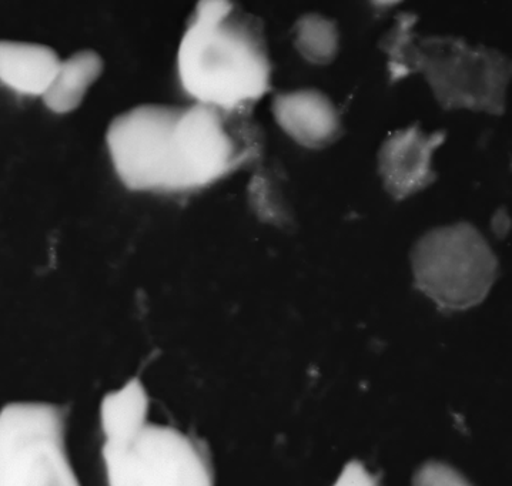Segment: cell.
I'll return each mask as SVG.
<instances>
[{
  "mask_svg": "<svg viewBox=\"0 0 512 486\" xmlns=\"http://www.w3.org/2000/svg\"><path fill=\"white\" fill-rule=\"evenodd\" d=\"M177 70L196 103L252 110L271 89L263 22L227 0L197 3L180 42Z\"/></svg>",
  "mask_w": 512,
  "mask_h": 486,
  "instance_id": "1",
  "label": "cell"
},
{
  "mask_svg": "<svg viewBox=\"0 0 512 486\" xmlns=\"http://www.w3.org/2000/svg\"><path fill=\"white\" fill-rule=\"evenodd\" d=\"M413 486H473L450 465L441 462H427L418 469Z\"/></svg>",
  "mask_w": 512,
  "mask_h": 486,
  "instance_id": "15",
  "label": "cell"
},
{
  "mask_svg": "<svg viewBox=\"0 0 512 486\" xmlns=\"http://www.w3.org/2000/svg\"><path fill=\"white\" fill-rule=\"evenodd\" d=\"M142 381L133 378L120 390L109 392L100 405V424L105 442L127 444L145 429L150 408Z\"/></svg>",
  "mask_w": 512,
  "mask_h": 486,
  "instance_id": "11",
  "label": "cell"
},
{
  "mask_svg": "<svg viewBox=\"0 0 512 486\" xmlns=\"http://www.w3.org/2000/svg\"><path fill=\"white\" fill-rule=\"evenodd\" d=\"M250 203L261 220L283 227L291 217L280 184L271 173H257L250 184Z\"/></svg>",
  "mask_w": 512,
  "mask_h": 486,
  "instance_id": "14",
  "label": "cell"
},
{
  "mask_svg": "<svg viewBox=\"0 0 512 486\" xmlns=\"http://www.w3.org/2000/svg\"><path fill=\"white\" fill-rule=\"evenodd\" d=\"M60 62L49 46L0 40V83L19 95L45 96Z\"/></svg>",
  "mask_w": 512,
  "mask_h": 486,
  "instance_id": "10",
  "label": "cell"
},
{
  "mask_svg": "<svg viewBox=\"0 0 512 486\" xmlns=\"http://www.w3.org/2000/svg\"><path fill=\"white\" fill-rule=\"evenodd\" d=\"M414 283L443 310L483 303L498 277L497 256L473 224L455 223L424 234L411 251Z\"/></svg>",
  "mask_w": 512,
  "mask_h": 486,
  "instance_id": "4",
  "label": "cell"
},
{
  "mask_svg": "<svg viewBox=\"0 0 512 486\" xmlns=\"http://www.w3.org/2000/svg\"><path fill=\"white\" fill-rule=\"evenodd\" d=\"M250 113L203 103L180 107L172 134L174 193L206 189L260 156L263 137Z\"/></svg>",
  "mask_w": 512,
  "mask_h": 486,
  "instance_id": "3",
  "label": "cell"
},
{
  "mask_svg": "<svg viewBox=\"0 0 512 486\" xmlns=\"http://www.w3.org/2000/svg\"><path fill=\"white\" fill-rule=\"evenodd\" d=\"M271 110L281 129L307 149H324L343 134L339 109L320 90L277 93Z\"/></svg>",
  "mask_w": 512,
  "mask_h": 486,
  "instance_id": "9",
  "label": "cell"
},
{
  "mask_svg": "<svg viewBox=\"0 0 512 486\" xmlns=\"http://www.w3.org/2000/svg\"><path fill=\"white\" fill-rule=\"evenodd\" d=\"M109 486H214L209 454L177 428L147 424L132 442L103 445Z\"/></svg>",
  "mask_w": 512,
  "mask_h": 486,
  "instance_id": "6",
  "label": "cell"
},
{
  "mask_svg": "<svg viewBox=\"0 0 512 486\" xmlns=\"http://www.w3.org/2000/svg\"><path fill=\"white\" fill-rule=\"evenodd\" d=\"M65 415L50 404L0 412V486H82L65 447Z\"/></svg>",
  "mask_w": 512,
  "mask_h": 486,
  "instance_id": "5",
  "label": "cell"
},
{
  "mask_svg": "<svg viewBox=\"0 0 512 486\" xmlns=\"http://www.w3.org/2000/svg\"><path fill=\"white\" fill-rule=\"evenodd\" d=\"M416 16H398L396 26L381 40L390 59L393 82L411 73H423L435 99L444 109H471L501 115L510 80L508 59L495 49L471 45L455 36L414 33Z\"/></svg>",
  "mask_w": 512,
  "mask_h": 486,
  "instance_id": "2",
  "label": "cell"
},
{
  "mask_svg": "<svg viewBox=\"0 0 512 486\" xmlns=\"http://www.w3.org/2000/svg\"><path fill=\"white\" fill-rule=\"evenodd\" d=\"M105 63L95 50H82L60 62L58 73L43 103L58 115H66L82 105L89 87L102 76Z\"/></svg>",
  "mask_w": 512,
  "mask_h": 486,
  "instance_id": "12",
  "label": "cell"
},
{
  "mask_svg": "<svg viewBox=\"0 0 512 486\" xmlns=\"http://www.w3.org/2000/svg\"><path fill=\"white\" fill-rule=\"evenodd\" d=\"M294 45L307 62L329 65L340 48L336 22L317 13L301 16L294 25Z\"/></svg>",
  "mask_w": 512,
  "mask_h": 486,
  "instance_id": "13",
  "label": "cell"
},
{
  "mask_svg": "<svg viewBox=\"0 0 512 486\" xmlns=\"http://www.w3.org/2000/svg\"><path fill=\"white\" fill-rule=\"evenodd\" d=\"M179 110L137 106L110 123L106 133L110 159L127 189L174 193L172 134Z\"/></svg>",
  "mask_w": 512,
  "mask_h": 486,
  "instance_id": "7",
  "label": "cell"
},
{
  "mask_svg": "<svg viewBox=\"0 0 512 486\" xmlns=\"http://www.w3.org/2000/svg\"><path fill=\"white\" fill-rule=\"evenodd\" d=\"M333 486H380V482L361 462L353 461L344 467Z\"/></svg>",
  "mask_w": 512,
  "mask_h": 486,
  "instance_id": "16",
  "label": "cell"
},
{
  "mask_svg": "<svg viewBox=\"0 0 512 486\" xmlns=\"http://www.w3.org/2000/svg\"><path fill=\"white\" fill-rule=\"evenodd\" d=\"M445 139V132L426 133L413 124L384 140L378 152V173L393 199L414 196L437 180L433 156Z\"/></svg>",
  "mask_w": 512,
  "mask_h": 486,
  "instance_id": "8",
  "label": "cell"
}]
</instances>
